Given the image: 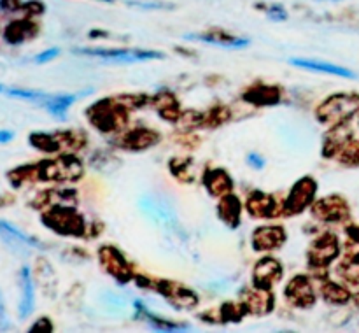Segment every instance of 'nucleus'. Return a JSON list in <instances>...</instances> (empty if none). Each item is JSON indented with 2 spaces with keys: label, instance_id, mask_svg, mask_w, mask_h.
<instances>
[{
  "label": "nucleus",
  "instance_id": "obj_26",
  "mask_svg": "<svg viewBox=\"0 0 359 333\" xmlns=\"http://www.w3.org/2000/svg\"><path fill=\"white\" fill-rule=\"evenodd\" d=\"M158 139L160 137L151 132V130H135V132H132L126 137V144L128 146H135L133 149H144V147H149L153 144H156Z\"/></svg>",
  "mask_w": 359,
  "mask_h": 333
},
{
  "label": "nucleus",
  "instance_id": "obj_33",
  "mask_svg": "<svg viewBox=\"0 0 359 333\" xmlns=\"http://www.w3.org/2000/svg\"><path fill=\"white\" fill-rule=\"evenodd\" d=\"M269 16L272 18V20H286L287 14H286V11H284L280 6H273L272 9L269 11Z\"/></svg>",
  "mask_w": 359,
  "mask_h": 333
},
{
  "label": "nucleus",
  "instance_id": "obj_18",
  "mask_svg": "<svg viewBox=\"0 0 359 333\" xmlns=\"http://www.w3.org/2000/svg\"><path fill=\"white\" fill-rule=\"evenodd\" d=\"M217 214L228 228H237L241 224V203H238L237 196H223V200L217 205Z\"/></svg>",
  "mask_w": 359,
  "mask_h": 333
},
{
  "label": "nucleus",
  "instance_id": "obj_8",
  "mask_svg": "<svg viewBox=\"0 0 359 333\" xmlns=\"http://www.w3.org/2000/svg\"><path fill=\"white\" fill-rule=\"evenodd\" d=\"M339 252L340 245L337 237L332 233H326L314 242V245L309 251V256H311V263L318 266H326L339 256Z\"/></svg>",
  "mask_w": 359,
  "mask_h": 333
},
{
  "label": "nucleus",
  "instance_id": "obj_35",
  "mask_svg": "<svg viewBox=\"0 0 359 333\" xmlns=\"http://www.w3.org/2000/svg\"><path fill=\"white\" fill-rule=\"evenodd\" d=\"M347 235H349V238L353 244H359V226L347 228Z\"/></svg>",
  "mask_w": 359,
  "mask_h": 333
},
{
  "label": "nucleus",
  "instance_id": "obj_27",
  "mask_svg": "<svg viewBox=\"0 0 359 333\" xmlns=\"http://www.w3.org/2000/svg\"><path fill=\"white\" fill-rule=\"evenodd\" d=\"M248 307L252 312H258V314H265L272 308V297H269L266 293H252L251 297L245 300Z\"/></svg>",
  "mask_w": 359,
  "mask_h": 333
},
{
  "label": "nucleus",
  "instance_id": "obj_31",
  "mask_svg": "<svg viewBox=\"0 0 359 333\" xmlns=\"http://www.w3.org/2000/svg\"><path fill=\"white\" fill-rule=\"evenodd\" d=\"M53 325L48 318H41L34 326L30 328V332H51Z\"/></svg>",
  "mask_w": 359,
  "mask_h": 333
},
{
  "label": "nucleus",
  "instance_id": "obj_11",
  "mask_svg": "<svg viewBox=\"0 0 359 333\" xmlns=\"http://www.w3.org/2000/svg\"><path fill=\"white\" fill-rule=\"evenodd\" d=\"M291 65L300 67V69L312 70V72H323L330 74V76H339V77H347V79H354L353 70L346 69V67L335 65L332 62H323V60H311V58H291Z\"/></svg>",
  "mask_w": 359,
  "mask_h": 333
},
{
  "label": "nucleus",
  "instance_id": "obj_23",
  "mask_svg": "<svg viewBox=\"0 0 359 333\" xmlns=\"http://www.w3.org/2000/svg\"><path fill=\"white\" fill-rule=\"evenodd\" d=\"M323 297L326 298V301L344 305L351 300V291L346 286H342V284L326 283L323 286Z\"/></svg>",
  "mask_w": 359,
  "mask_h": 333
},
{
  "label": "nucleus",
  "instance_id": "obj_3",
  "mask_svg": "<svg viewBox=\"0 0 359 333\" xmlns=\"http://www.w3.org/2000/svg\"><path fill=\"white\" fill-rule=\"evenodd\" d=\"M42 223L51 228L53 231H58L63 235H81L83 233V217L72 209H55L53 212L46 214L42 217Z\"/></svg>",
  "mask_w": 359,
  "mask_h": 333
},
{
  "label": "nucleus",
  "instance_id": "obj_30",
  "mask_svg": "<svg viewBox=\"0 0 359 333\" xmlns=\"http://www.w3.org/2000/svg\"><path fill=\"white\" fill-rule=\"evenodd\" d=\"M4 329H9V318H7L6 304H4L2 291H0V332H4Z\"/></svg>",
  "mask_w": 359,
  "mask_h": 333
},
{
  "label": "nucleus",
  "instance_id": "obj_28",
  "mask_svg": "<svg viewBox=\"0 0 359 333\" xmlns=\"http://www.w3.org/2000/svg\"><path fill=\"white\" fill-rule=\"evenodd\" d=\"M340 161L346 167H359V142L349 140L347 146L340 151Z\"/></svg>",
  "mask_w": 359,
  "mask_h": 333
},
{
  "label": "nucleus",
  "instance_id": "obj_1",
  "mask_svg": "<svg viewBox=\"0 0 359 333\" xmlns=\"http://www.w3.org/2000/svg\"><path fill=\"white\" fill-rule=\"evenodd\" d=\"M359 112V93H337L318 107V119L323 123H346Z\"/></svg>",
  "mask_w": 359,
  "mask_h": 333
},
{
  "label": "nucleus",
  "instance_id": "obj_32",
  "mask_svg": "<svg viewBox=\"0 0 359 333\" xmlns=\"http://www.w3.org/2000/svg\"><path fill=\"white\" fill-rule=\"evenodd\" d=\"M58 53H60L58 49L51 48V49H48V51H44V53H41V55L35 56V62H37V63H46V62H49V60L56 58V56H58Z\"/></svg>",
  "mask_w": 359,
  "mask_h": 333
},
{
  "label": "nucleus",
  "instance_id": "obj_38",
  "mask_svg": "<svg viewBox=\"0 0 359 333\" xmlns=\"http://www.w3.org/2000/svg\"><path fill=\"white\" fill-rule=\"evenodd\" d=\"M353 300H354V305H356V307L359 308V293L354 294V298H353Z\"/></svg>",
  "mask_w": 359,
  "mask_h": 333
},
{
  "label": "nucleus",
  "instance_id": "obj_36",
  "mask_svg": "<svg viewBox=\"0 0 359 333\" xmlns=\"http://www.w3.org/2000/svg\"><path fill=\"white\" fill-rule=\"evenodd\" d=\"M249 163L255 165L256 168L265 167V160H262V158H259L258 154H249Z\"/></svg>",
  "mask_w": 359,
  "mask_h": 333
},
{
  "label": "nucleus",
  "instance_id": "obj_22",
  "mask_svg": "<svg viewBox=\"0 0 359 333\" xmlns=\"http://www.w3.org/2000/svg\"><path fill=\"white\" fill-rule=\"evenodd\" d=\"M34 32L35 27L30 21H14V23H11L9 27H7L4 37H6V41L9 42V44H20V42H25L27 39H30L32 35H35Z\"/></svg>",
  "mask_w": 359,
  "mask_h": 333
},
{
  "label": "nucleus",
  "instance_id": "obj_14",
  "mask_svg": "<svg viewBox=\"0 0 359 333\" xmlns=\"http://www.w3.org/2000/svg\"><path fill=\"white\" fill-rule=\"evenodd\" d=\"M20 290H21V298H20V318L25 319L32 314L35 305V294H34V280H32L30 269L23 266L20 272Z\"/></svg>",
  "mask_w": 359,
  "mask_h": 333
},
{
  "label": "nucleus",
  "instance_id": "obj_24",
  "mask_svg": "<svg viewBox=\"0 0 359 333\" xmlns=\"http://www.w3.org/2000/svg\"><path fill=\"white\" fill-rule=\"evenodd\" d=\"M244 98L258 105H273L276 102H279V91H277V88H259V90L245 93Z\"/></svg>",
  "mask_w": 359,
  "mask_h": 333
},
{
  "label": "nucleus",
  "instance_id": "obj_25",
  "mask_svg": "<svg viewBox=\"0 0 359 333\" xmlns=\"http://www.w3.org/2000/svg\"><path fill=\"white\" fill-rule=\"evenodd\" d=\"M30 144L34 147L41 151H48V153H53V151H58L62 142L58 140V137L53 135V133H42L35 132L30 135Z\"/></svg>",
  "mask_w": 359,
  "mask_h": 333
},
{
  "label": "nucleus",
  "instance_id": "obj_19",
  "mask_svg": "<svg viewBox=\"0 0 359 333\" xmlns=\"http://www.w3.org/2000/svg\"><path fill=\"white\" fill-rule=\"evenodd\" d=\"M205 186H207V191H209L210 195L221 196L224 195V193L230 191L231 186H233V181H231V177L228 175V172L212 170V172H207Z\"/></svg>",
  "mask_w": 359,
  "mask_h": 333
},
{
  "label": "nucleus",
  "instance_id": "obj_20",
  "mask_svg": "<svg viewBox=\"0 0 359 333\" xmlns=\"http://www.w3.org/2000/svg\"><path fill=\"white\" fill-rule=\"evenodd\" d=\"M161 293L167 298H170V300H177L179 307L182 308H189L193 307V305H196V294H193L191 291L179 286V284H165V286L161 287Z\"/></svg>",
  "mask_w": 359,
  "mask_h": 333
},
{
  "label": "nucleus",
  "instance_id": "obj_9",
  "mask_svg": "<svg viewBox=\"0 0 359 333\" xmlns=\"http://www.w3.org/2000/svg\"><path fill=\"white\" fill-rule=\"evenodd\" d=\"M100 261L104 265V269L111 273L114 279H118L119 283H128L130 280V269L126 266L125 258L121 256V252L114 247H102L100 249Z\"/></svg>",
  "mask_w": 359,
  "mask_h": 333
},
{
  "label": "nucleus",
  "instance_id": "obj_16",
  "mask_svg": "<svg viewBox=\"0 0 359 333\" xmlns=\"http://www.w3.org/2000/svg\"><path fill=\"white\" fill-rule=\"evenodd\" d=\"M248 210L255 217H276L277 203L270 195L255 191L248 200Z\"/></svg>",
  "mask_w": 359,
  "mask_h": 333
},
{
  "label": "nucleus",
  "instance_id": "obj_17",
  "mask_svg": "<svg viewBox=\"0 0 359 333\" xmlns=\"http://www.w3.org/2000/svg\"><path fill=\"white\" fill-rule=\"evenodd\" d=\"M90 111L95 112V116L90 114L93 125L98 126L100 130H104V132H111V130H114L116 119L121 118V116L116 112V109L111 107V104H107V102H100L98 105H93Z\"/></svg>",
  "mask_w": 359,
  "mask_h": 333
},
{
  "label": "nucleus",
  "instance_id": "obj_6",
  "mask_svg": "<svg viewBox=\"0 0 359 333\" xmlns=\"http://www.w3.org/2000/svg\"><path fill=\"white\" fill-rule=\"evenodd\" d=\"M0 238L6 242L11 251L18 252V254H25L30 247H41V244L35 238L28 237L27 233L18 230L16 226H13L7 221H0Z\"/></svg>",
  "mask_w": 359,
  "mask_h": 333
},
{
  "label": "nucleus",
  "instance_id": "obj_21",
  "mask_svg": "<svg viewBox=\"0 0 359 333\" xmlns=\"http://www.w3.org/2000/svg\"><path fill=\"white\" fill-rule=\"evenodd\" d=\"M79 97L81 95H51L42 105H44V109L49 114L58 116L60 119H63L65 118L67 109H69Z\"/></svg>",
  "mask_w": 359,
  "mask_h": 333
},
{
  "label": "nucleus",
  "instance_id": "obj_34",
  "mask_svg": "<svg viewBox=\"0 0 359 333\" xmlns=\"http://www.w3.org/2000/svg\"><path fill=\"white\" fill-rule=\"evenodd\" d=\"M0 7L4 11H16L20 7V0H0Z\"/></svg>",
  "mask_w": 359,
  "mask_h": 333
},
{
  "label": "nucleus",
  "instance_id": "obj_39",
  "mask_svg": "<svg viewBox=\"0 0 359 333\" xmlns=\"http://www.w3.org/2000/svg\"><path fill=\"white\" fill-rule=\"evenodd\" d=\"M102 2H112V0H102Z\"/></svg>",
  "mask_w": 359,
  "mask_h": 333
},
{
  "label": "nucleus",
  "instance_id": "obj_10",
  "mask_svg": "<svg viewBox=\"0 0 359 333\" xmlns=\"http://www.w3.org/2000/svg\"><path fill=\"white\" fill-rule=\"evenodd\" d=\"M286 233L280 226H262L252 233V247L256 251H272L283 245Z\"/></svg>",
  "mask_w": 359,
  "mask_h": 333
},
{
  "label": "nucleus",
  "instance_id": "obj_15",
  "mask_svg": "<svg viewBox=\"0 0 359 333\" xmlns=\"http://www.w3.org/2000/svg\"><path fill=\"white\" fill-rule=\"evenodd\" d=\"M186 39H189V41L209 42V44L223 46V48H245V46L251 44V41H249V39L233 37V35L224 34V32H207V34L186 35Z\"/></svg>",
  "mask_w": 359,
  "mask_h": 333
},
{
  "label": "nucleus",
  "instance_id": "obj_29",
  "mask_svg": "<svg viewBox=\"0 0 359 333\" xmlns=\"http://www.w3.org/2000/svg\"><path fill=\"white\" fill-rule=\"evenodd\" d=\"M340 273L346 277L349 283L359 284V263L353 261V259L347 258V261L344 263V266H340Z\"/></svg>",
  "mask_w": 359,
  "mask_h": 333
},
{
  "label": "nucleus",
  "instance_id": "obj_12",
  "mask_svg": "<svg viewBox=\"0 0 359 333\" xmlns=\"http://www.w3.org/2000/svg\"><path fill=\"white\" fill-rule=\"evenodd\" d=\"M286 297L298 307H312V304H314V291H312L307 277L304 276H297L290 280L286 287Z\"/></svg>",
  "mask_w": 359,
  "mask_h": 333
},
{
  "label": "nucleus",
  "instance_id": "obj_5",
  "mask_svg": "<svg viewBox=\"0 0 359 333\" xmlns=\"http://www.w3.org/2000/svg\"><path fill=\"white\" fill-rule=\"evenodd\" d=\"M314 214L323 221H328V223H342L349 217L351 209L347 205V202L340 196H326V198L319 200L314 205Z\"/></svg>",
  "mask_w": 359,
  "mask_h": 333
},
{
  "label": "nucleus",
  "instance_id": "obj_37",
  "mask_svg": "<svg viewBox=\"0 0 359 333\" xmlns=\"http://www.w3.org/2000/svg\"><path fill=\"white\" fill-rule=\"evenodd\" d=\"M14 139V133L9 132V130H2L0 132V142H9V140Z\"/></svg>",
  "mask_w": 359,
  "mask_h": 333
},
{
  "label": "nucleus",
  "instance_id": "obj_2",
  "mask_svg": "<svg viewBox=\"0 0 359 333\" xmlns=\"http://www.w3.org/2000/svg\"><path fill=\"white\" fill-rule=\"evenodd\" d=\"M77 55L95 56V58L109 60L118 63H135L147 62V60L165 58L160 51H144V49H76Z\"/></svg>",
  "mask_w": 359,
  "mask_h": 333
},
{
  "label": "nucleus",
  "instance_id": "obj_7",
  "mask_svg": "<svg viewBox=\"0 0 359 333\" xmlns=\"http://www.w3.org/2000/svg\"><path fill=\"white\" fill-rule=\"evenodd\" d=\"M283 277V265L273 258H262L255 266L252 283L258 290H270Z\"/></svg>",
  "mask_w": 359,
  "mask_h": 333
},
{
  "label": "nucleus",
  "instance_id": "obj_40",
  "mask_svg": "<svg viewBox=\"0 0 359 333\" xmlns=\"http://www.w3.org/2000/svg\"><path fill=\"white\" fill-rule=\"evenodd\" d=\"M0 202H2V200H0Z\"/></svg>",
  "mask_w": 359,
  "mask_h": 333
},
{
  "label": "nucleus",
  "instance_id": "obj_4",
  "mask_svg": "<svg viewBox=\"0 0 359 333\" xmlns=\"http://www.w3.org/2000/svg\"><path fill=\"white\" fill-rule=\"evenodd\" d=\"M318 184L312 177H304L293 186L290 196L286 200V212L287 214H300L307 209L314 200Z\"/></svg>",
  "mask_w": 359,
  "mask_h": 333
},
{
  "label": "nucleus",
  "instance_id": "obj_13",
  "mask_svg": "<svg viewBox=\"0 0 359 333\" xmlns=\"http://www.w3.org/2000/svg\"><path fill=\"white\" fill-rule=\"evenodd\" d=\"M353 139V133H351V128L346 125V123H337L335 128L332 132H328V135L325 137V146H323V154L326 158L335 156L337 153L344 149L347 146V142Z\"/></svg>",
  "mask_w": 359,
  "mask_h": 333
}]
</instances>
